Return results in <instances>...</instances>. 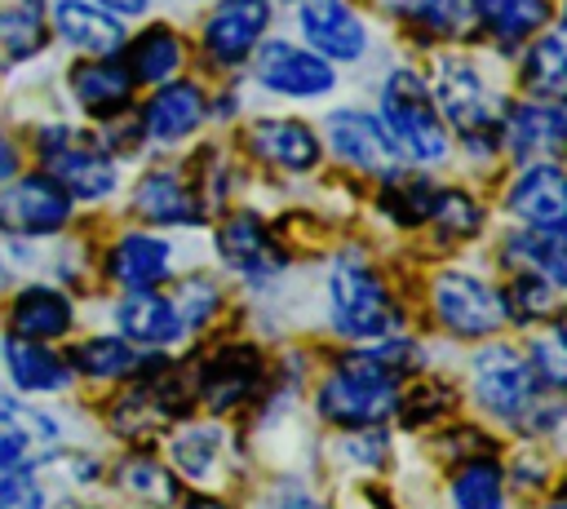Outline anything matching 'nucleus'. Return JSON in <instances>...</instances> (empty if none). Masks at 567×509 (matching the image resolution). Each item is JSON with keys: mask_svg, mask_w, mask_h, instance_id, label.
Here are the masks:
<instances>
[{"mask_svg": "<svg viewBox=\"0 0 567 509\" xmlns=\"http://www.w3.org/2000/svg\"><path fill=\"white\" fill-rule=\"evenodd\" d=\"M261 381V354L252 345H226L199 367V398L213 412L239 407Z\"/></svg>", "mask_w": 567, "mask_h": 509, "instance_id": "obj_15", "label": "nucleus"}, {"mask_svg": "<svg viewBox=\"0 0 567 509\" xmlns=\"http://www.w3.org/2000/svg\"><path fill=\"white\" fill-rule=\"evenodd\" d=\"M452 505L456 509H505V474L496 460H470L452 474Z\"/></svg>", "mask_w": 567, "mask_h": 509, "instance_id": "obj_30", "label": "nucleus"}, {"mask_svg": "<svg viewBox=\"0 0 567 509\" xmlns=\"http://www.w3.org/2000/svg\"><path fill=\"white\" fill-rule=\"evenodd\" d=\"M279 509H323L310 491H288V496H279Z\"/></svg>", "mask_w": 567, "mask_h": 509, "instance_id": "obj_45", "label": "nucleus"}, {"mask_svg": "<svg viewBox=\"0 0 567 509\" xmlns=\"http://www.w3.org/2000/svg\"><path fill=\"white\" fill-rule=\"evenodd\" d=\"M111 279L128 292L137 288H155L164 274H168V243L155 239V235H124L115 248H111Z\"/></svg>", "mask_w": 567, "mask_h": 509, "instance_id": "obj_24", "label": "nucleus"}, {"mask_svg": "<svg viewBox=\"0 0 567 509\" xmlns=\"http://www.w3.org/2000/svg\"><path fill=\"white\" fill-rule=\"evenodd\" d=\"M323 133H328V146L341 155V164L394 181V173H399V146H394V137L385 133L381 120H372L363 111H332L323 120Z\"/></svg>", "mask_w": 567, "mask_h": 509, "instance_id": "obj_8", "label": "nucleus"}, {"mask_svg": "<svg viewBox=\"0 0 567 509\" xmlns=\"http://www.w3.org/2000/svg\"><path fill=\"white\" fill-rule=\"evenodd\" d=\"M505 142H509L514 155H536V150L567 146V106H554V102L514 106L509 120H505Z\"/></svg>", "mask_w": 567, "mask_h": 509, "instance_id": "obj_21", "label": "nucleus"}, {"mask_svg": "<svg viewBox=\"0 0 567 509\" xmlns=\"http://www.w3.org/2000/svg\"><path fill=\"white\" fill-rule=\"evenodd\" d=\"M328 297H332V323L350 341L385 336L399 319L385 283L377 270H368L359 257H341L328 274Z\"/></svg>", "mask_w": 567, "mask_h": 509, "instance_id": "obj_3", "label": "nucleus"}, {"mask_svg": "<svg viewBox=\"0 0 567 509\" xmlns=\"http://www.w3.org/2000/svg\"><path fill=\"white\" fill-rule=\"evenodd\" d=\"M381 120L385 133L394 137V146L421 164H439L447 155V128L443 115L434 106V93L425 89V80L408 66L390 71L385 89H381Z\"/></svg>", "mask_w": 567, "mask_h": 509, "instance_id": "obj_2", "label": "nucleus"}, {"mask_svg": "<svg viewBox=\"0 0 567 509\" xmlns=\"http://www.w3.org/2000/svg\"><path fill=\"white\" fill-rule=\"evenodd\" d=\"M182 66V40L168 27H151L128 44V75L142 84H159Z\"/></svg>", "mask_w": 567, "mask_h": 509, "instance_id": "obj_29", "label": "nucleus"}, {"mask_svg": "<svg viewBox=\"0 0 567 509\" xmlns=\"http://www.w3.org/2000/svg\"><path fill=\"white\" fill-rule=\"evenodd\" d=\"M44 40H49V27H44V9L35 0L0 9V49L9 58H31L44 49Z\"/></svg>", "mask_w": 567, "mask_h": 509, "instance_id": "obj_32", "label": "nucleus"}, {"mask_svg": "<svg viewBox=\"0 0 567 509\" xmlns=\"http://www.w3.org/2000/svg\"><path fill=\"white\" fill-rule=\"evenodd\" d=\"M252 71H257V80H261L270 93H284V97H323V93L337 84L332 66H328L319 53H306V49L284 44V40L261 44Z\"/></svg>", "mask_w": 567, "mask_h": 509, "instance_id": "obj_10", "label": "nucleus"}, {"mask_svg": "<svg viewBox=\"0 0 567 509\" xmlns=\"http://www.w3.org/2000/svg\"><path fill=\"white\" fill-rule=\"evenodd\" d=\"M545 509H567V487H563V491H558V496H554Z\"/></svg>", "mask_w": 567, "mask_h": 509, "instance_id": "obj_48", "label": "nucleus"}, {"mask_svg": "<svg viewBox=\"0 0 567 509\" xmlns=\"http://www.w3.org/2000/svg\"><path fill=\"white\" fill-rule=\"evenodd\" d=\"M430 221H434L447 239H470V235L478 230L483 212H478V204H474L470 195H461V190H434Z\"/></svg>", "mask_w": 567, "mask_h": 509, "instance_id": "obj_37", "label": "nucleus"}, {"mask_svg": "<svg viewBox=\"0 0 567 509\" xmlns=\"http://www.w3.org/2000/svg\"><path fill=\"white\" fill-rule=\"evenodd\" d=\"M53 447L58 425L44 412L0 394V469H31L44 456H53Z\"/></svg>", "mask_w": 567, "mask_h": 509, "instance_id": "obj_13", "label": "nucleus"}, {"mask_svg": "<svg viewBox=\"0 0 567 509\" xmlns=\"http://www.w3.org/2000/svg\"><path fill=\"white\" fill-rule=\"evenodd\" d=\"M71 363H75L84 376L111 381V376H124V372L137 363V354H133V345L120 341V336H93V341H84V345L71 350Z\"/></svg>", "mask_w": 567, "mask_h": 509, "instance_id": "obj_33", "label": "nucleus"}, {"mask_svg": "<svg viewBox=\"0 0 567 509\" xmlns=\"http://www.w3.org/2000/svg\"><path fill=\"white\" fill-rule=\"evenodd\" d=\"M434 314L456 336H492L509 323L505 292L465 270H447L434 279Z\"/></svg>", "mask_w": 567, "mask_h": 509, "instance_id": "obj_4", "label": "nucleus"}, {"mask_svg": "<svg viewBox=\"0 0 567 509\" xmlns=\"http://www.w3.org/2000/svg\"><path fill=\"white\" fill-rule=\"evenodd\" d=\"M248 146L252 155L288 173H306L319 164V137L301 120H257L248 128Z\"/></svg>", "mask_w": 567, "mask_h": 509, "instance_id": "obj_16", "label": "nucleus"}, {"mask_svg": "<svg viewBox=\"0 0 567 509\" xmlns=\"http://www.w3.org/2000/svg\"><path fill=\"white\" fill-rule=\"evenodd\" d=\"M4 359H9V372H13L18 389H62L66 376H71V367L53 350H44L27 336H13L4 345Z\"/></svg>", "mask_w": 567, "mask_h": 509, "instance_id": "obj_27", "label": "nucleus"}, {"mask_svg": "<svg viewBox=\"0 0 567 509\" xmlns=\"http://www.w3.org/2000/svg\"><path fill=\"white\" fill-rule=\"evenodd\" d=\"M133 208L146 217V221H159V226H190L199 221V204L195 195L186 190V181L177 173H146L133 190Z\"/></svg>", "mask_w": 567, "mask_h": 509, "instance_id": "obj_23", "label": "nucleus"}, {"mask_svg": "<svg viewBox=\"0 0 567 509\" xmlns=\"http://www.w3.org/2000/svg\"><path fill=\"white\" fill-rule=\"evenodd\" d=\"M217 443H221V434L213 425H190V429H182L173 438V465L182 474H190V478H204L213 469V460H217Z\"/></svg>", "mask_w": 567, "mask_h": 509, "instance_id": "obj_36", "label": "nucleus"}, {"mask_svg": "<svg viewBox=\"0 0 567 509\" xmlns=\"http://www.w3.org/2000/svg\"><path fill=\"white\" fill-rule=\"evenodd\" d=\"M412 22H421L434 35H465L478 18H474V0H416L408 9Z\"/></svg>", "mask_w": 567, "mask_h": 509, "instance_id": "obj_35", "label": "nucleus"}, {"mask_svg": "<svg viewBox=\"0 0 567 509\" xmlns=\"http://www.w3.org/2000/svg\"><path fill=\"white\" fill-rule=\"evenodd\" d=\"M315 407H319V416L332 420V425H354V429L381 425L385 416H394V412L403 407L399 367L385 363L377 350L346 354V359L319 381Z\"/></svg>", "mask_w": 567, "mask_h": 509, "instance_id": "obj_1", "label": "nucleus"}, {"mask_svg": "<svg viewBox=\"0 0 567 509\" xmlns=\"http://www.w3.org/2000/svg\"><path fill=\"white\" fill-rule=\"evenodd\" d=\"M53 27L62 31L66 44H75L93 58H111L124 44V27L93 0H58L53 4Z\"/></svg>", "mask_w": 567, "mask_h": 509, "instance_id": "obj_18", "label": "nucleus"}, {"mask_svg": "<svg viewBox=\"0 0 567 509\" xmlns=\"http://www.w3.org/2000/svg\"><path fill=\"white\" fill-rule=\"evenodd\" d=\"M509 212L532 230H567V173L558 164H527L509 186Z\"/></svg>", "mask_w": 567, "mask_h": 509, "instance_id": "obj_12", "label": "nucleus"}, {"mask_svg": "<svg viewBox=\"0 0 567 509\" xmlns=\"http://www.w3.org/2000/svg\"><path fill=\"white\" fill-rule=\"evenodd\" d=\"M505 305H509V319H540L554 305V283L545 274H536V270H523L505 288Z\"/></svg>", "mask_w": 567, "mask_h": 509, "instance_id": "obj_39", "label": "nucleus"}, {"mask_svg": "<svg viewBox=\"0 0 567 509\" xmlns=\"http://www.w3.org/2000/svg\"><path fill=\"white\" fill-rule=\"evenodd\" d=\"M44 496L27 469H0V509H40Z\"/></svg>", "mask_w": 567, "mask_h": 509, "instance_id": "obj_42", "label": "nucleus"}, {"mask_svg": "<svg viewBox=\"0 0 567 509\" xmlns=\"http://www.w3.org/2000/svg\"><path fill=\"white\" fill-rule=\"evenodd\" d=\"M523 84L536 97H563L567 93V44L563 35H540L523 58Z\"/></svg>", "mask_w": 567, "mask_h": 509, "instance_id": "obj_31", "label": "nucleus"}, {"mask_svg": "<svg viewBox=\"0 0 567 509\" xmlns=\"http://www.w3.org/2000/svg\"><path fill=\"white\" fill-rule=\"evenodd\" d=\"M71 217V195L49 177H18L0 195V226L13 235H53Z\"/></svg>", "mask_w": 567, "mask_h": 509, "instance_id": "obj_9", "label": "nucleus"}, {"mask_svg": "<svg viewBox=\"0 0 567 509\" xmlns=\"http://www.w3.org/2000/svg\"><path fill=\"white\" fill-rule=\"evenodd\" d=\"M120 482H124L133 496L151 500V505H173V500H177V482H173V474L159 469V465L146 460V456H133V460L120 469Z\"/></svg>", "mask_w": 567, "mask_h": 509, "instance_id": "obj_38", "label": "nucleus"}, {"mask_svg": "<svg viewBox=\"0 0 567 509\" xmlns=\"http://www.w3.org/2000/svg\"><path fill=\"white\" fill-rule=\"evenodd\" d=\"M13 168H18V155H13V146L0 137V177H9Z\"/></svg>", "mask_w": 567, "mask_h": 509, "instance_id": "obj_46", "label": "nucleus"}, {"mask_svg": "<svg viewBox=\"0 0 567 509\" xmlns=\"http://www.w3.org/2000/svg\"><path fill=\"white\" fill-rule=\"evenodd\" d=\"M93 4H102L106 13H124V18H133V13H142L151 0H93Z\"/></svg>", "mask_w": 567, "mask_h": 509, "instance_id": "obj_44", "label": "nucleus"}, {"mask_svg": "<svg viewBox=\"0 0 567 509\" xmlns=\"http://www.w3.org/2000/svg\"><path fill=\"white\" fill-rule=\"evenodd\" d=\"M346 447H350V460H363V465H377V460H381V447H385V438H381V429H377V425H368V434H359V438H350Z\"/></svg>", "mask_w": 567, "mask_h": 509, "instance_id": "obj_43", "label": "nucleus"}, {"mask_svg": "<svg viewBox=\"0 0 567 509\" xmlns=\"http://www.w3.org/2000/svg\"><path fill=\"white\" fill-rule=\"evenodd\" d=\"M204 115H208V106H204V93H199L195 84L177 80V84H164V89H159V93L146 102L142 128H146L155 142H177V137L195 133Z\"/></svg>", "mask_w": 567, "mask_h": 509, "instance_id": "obj_20", "label": "nucleus"}, {"mask_svg": "<svg viewBox=\"0 0 567 509\" xmlns=\"http://www.w3.org/2000/svg\"><path fill=\"white\" fill-rule=\"evenodd\" d=\"M177 314H182V323H190V328H199L213 310H217V288L208 283V279H190V283H182V292H177Z\"/></svg>", "mask_w": 567, "mask_h": 509, "instance_id": "obj_41", "label": "nucleus"}, {"mask_svg": "<svg viewBox=\"0 0 567 509\" xmlns=\"http://www.w3.org/2000/svg\"><path fill=\"white\" fill-rule=\"evenodd\" d=\"M509 261L523 270L545 274L554 288H567V230H536V235H514L509 239Z\"/></svg>", "mask_w": 567, "mask_h": 509, "instance_id": "obj_28", "label": "nucleus"}, {"mask_svg": "<svg viewBox=\"0 0 567 509\" xmlns=\"http://www.w3.org/2000/svg\"><path fill=\"white\" fill-rule=\"evenodd\" d=\"M434 106L439 115H447L474 146L496 137V106H492V93L487 84L478 80V71L470 62H456V58H443L439 62V75H434Z\"/></svg>", "mask_w": 567, "mask_h": 509, "instance_id": "obj_7", "label": "nucleus"}, {"mask_svg": "<svg viewBox=\"0 0 567 509\" xmlns=\"http://www.w3.org/2000/svg\"><path fill=\"white\" fill-rule=\"evenodd\" d=\"M71 328V301L53 288H22L13 297V332L27 341H53Z\"/></svg>", "mask_w": 567, "mask_h": 509, "instance_id": "obj_25", "label": "nucleus"}, {"mask_svg": "<svg viewBox=\"0 0 567 509\" xmlns=\"http://www.w3.org/2000/svg\"><path fill=\"white\" fill-rule=\"evenodd\" d=\"M474 394L492 416L518 420L536 403V381H532L527 354H518L514 345H483L474 354Z\"/></svg>", "mask_w": 567, "mask_h": 509, "instance_id": "obj_6", "label": "nucleus"}, {"mask_svg": "<svg viewBox=\"0 0 567 509\" xmlns=\"http://www.w3.org/2000/svg\"><path fill=\"white\" fill-rule=\"evenodd\" d=\"M474 18L487 35L514 44L549 22V0H474Z\"/></svg>", "mask_w": 567, "mask_h": 509, "instance_id": "obj_26", "label": "nucleus"}, {"mask_svg": "<svg viewBox=\"0 0 567 509\" xmlns=\"http://www.w3.org/2000/svg\"><path fill=\"white\" fill-rule=\"evenodd\" d=\"M71 89H75V97H80V106H84L89 115H115V111L128 106L133 75H128L124 62H111V58H102V62H80V66L71 71Z\"/></svg>", "mask_w": 567, "mask_h": 509, "instance_id": "obj_22", "label": "nucleus"}, {"mask_svg": "<svg viewBox=\"0 0 567 509\" xmlns=\"http://www.w3.org/2000/svg\"><path fill=\"white\" fill-rule=\"evenodd\" d=\"M527 367H532V381H540L545 389H558V394L567 389V319L554 332L532 341Z\"/></svg>", "mask_w": 567, "mask_h": 509, "instance_id": "obj_34", "label": "nucleus"}, {"mask_svg": "<svg viewBox=\"0 0 567 509\" xmlns=\"http://www.w3.org/2000/svg\"><path fill=\"white\" fill-rule=\"evenodd\" d=\"M186 509H230V505H221V500H213V496H190Z\"/></svg>", "mask_w": 567, "mask_h": 509, "instance_id": "obj_47", "label": "nucleus"}, {"mask_svg": "<svg viewBox=\"0 0 567 509\" xmlns=\"http://www.w3.org/2000/svg\"><path fill=\"white\" fill-rule=\"evenodd\" d=\"M115 319H120V332H124L128 341H142V345H168V341H177L182 328H186L182 314H177V305H173L168 297L151 292V288L128 292V297L120 301Z\"/></svg>", "mask_w": 567, "mask_h": 509, "instance_id": "obj_19", "label": "nucleus"}, {"mask_svg": "<svg viewBox=\"0 0 567 509\" xmlns=\"http://www.w3.org/2000/svg\"><path fill=\"white\" fill-rule=\"evenodd\" d=\"M40 155H44V173L75 199H102L115 186V164L71 128H44Z\"/></svg>", "mask_w": 567, "mask_h": 509, "instance_id": "obj_5", "label": "nucleus"}, {"mask_svg": "<svg viewBox=\"0 0 567 509\" xmlns=\"http://www.w3.org/2000/svg\"><path fill=\"white\" fill-rule=\"evenodd\" d=\"M217 248H221V257H226L239 274H248V279H270V274L284 266V252L270 243L266 226H261L252 212H235V217L217 230Z\"/></svg>", "mask_w": 567, "mask_h": 509, "instance_id": "obj_17", "label": "nucleus"}, {"mask_svg": "<svg viewBox=\"0 0 567 509\" xmlns=\"http://www.w3.org/2000/svg\"><path fill=\"white\" fill-rule=\"evenodd\" d=\"M563 44H567V9H563Z\"/></svg>", "mask_w": 567, "mask_h": 509, "instance_id": "obj_49", "label": "nucleus"}, {"mask_svg": "<svg viewBox=\"0 0 567 509\" xmlns=\"http://www.w3.org/2000/svg\"><path fill=\"white\" fill-rule=\"evenodd\" d=\"M434 208V190L425 181H394V190L385 195V212H394L403 226L425 221Z\"/></svg>", "mask_w": 567, "mask_h": 509, "instance_id": "obj_40", "label": "nucleus"}, {"mask_svg": "<svg viewBox=\"0 0 567 509\" xmlns=\"http://www.w3.org/2000/svg\"><path fill=\"white\" fill-rule=\"evenodd\" d=\"M266 22H270L266 0H221L204 22V49L213 53V62L235 66L257 49Z\"/></svg>", "mask_w": 567, "mask_h": 509, "instance_id": "obj_11", "label": "nucleus"}, {"mask_svg": "<svg viewBox=\"0 0 567 509\" xmlns=\"http://www.w3.org/2000/svg\"><path fill=\"white\" fill-rule=\"evenodd\" d=\"M301 31L315 44L319 58H337V62H354L368 49V31L363 18L346 4V0H306L301 4Z\"/></svg>", "mask_w": 567, "mask_h": 509, "instance_id": "obj_14", "label": "nucleus"}]
</instances>
